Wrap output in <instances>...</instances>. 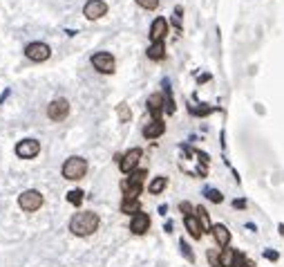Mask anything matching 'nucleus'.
I'll return each mask as SVG.
<instances>
[{"mask_svg":"<svg viewBox=\"0 0 284 267\" xmlns=\"http://www.w3.org/2000/svg\"><path fill=\"white\" fill-rule=\"evenodd\" d=\"M197 81H200V83H206V81H211V75H202L200 79H197Z\"/></svg>","mask_w":284,"mask_h":267,"instance_id":"nucleus-34","label":"nucleus"},{"mask_svg":"<svg viewBox=\"0 0 284 267\" xmlns=\"http://www.w3.org/2000/svg\"><path fill=\"white\" fill-rule=\"evenodd\" d=\"M92 65H94V70L96 72H101V75H112L115 72V67H117V63H115V56H112L110 52H96V54H92Z\"/></svg>","mask_w":284,"mask_h":267,"instance_id":"nucleus-4","label":"nucleus"},{"mask_svg":"<svg viewBox=\"0 0 284 267\" xmlns=\"http://www.w3.org/2000/svg\"><path fill=\"white\" fill-rule=\"evenodd\" d=\"M213 110H215V108H211V106H202V108L188 106V112H190V115H195V117H206V115H211Z\"/></svg>","mask_w":284,"mask_h":267,"instance_id":"nucleus-22","label":"nucleus"},{"mask_svg":"<svg viewBox=\"0 0 284 267\" xmlns=\"http://www.w3.org/2000/svg\"><path fill=\"white\" fill-rule=\"evenodd\" d=\"M233 207H235V209H246V200H244V198H240V200H233Z\"/></svg>","mask_w":284,"mask_h":267,"instance_id":"nucleus-33","label":"nucleus"},{"mask_svg":"<svg viewBox=\"0 0 284 267\" xmlns=\"http://www.w3.org/2000/svg\"><path fill=\"white\" fill-rule=\"evenodd\" d=\"M83 196H85V193L81 189H74V191L67 193V202H72V204H76V207H78V204L83 202Z\"/></svg>","mask_w":284,"mask_h":267,"instance_id":"nucleus-23","label":"nucleus"},{"mask_svg":"<svg viewBox=\"0 0 284 267\" xmlns=\"http://www.w3.org/2000/svg\"><path fill=\"white\" fill-rule=\"evenodd\" d=\"M211 234L215 238V242L224 249V247H229V242H231V231L226 229L224 225H213V229H211Z\"/></svg>","mask_w":284,"mask_h":267,"instance_id":"nucleus-16","label":"nucleus"},{"mask_svg":"<svg viewBox=\"0 0 284 267\" xmlns=\"http://www.w3.org/2000/svg\"><path fill=\"white\" fill-rule=\"evenodd\" d=\"M179 211L184 213V218H186V215H192V211H195V209H192L190 202H181V204H179Z\"/></svg>","mask_w":284,"mask_h":267,"instance_id":"nucleus-31","label":"nucleus"},{"mask_svg":"<svg viewBox=\"0 0 284 267\" xmlns=\"http://www.w3.org/2000/svg\"><path fill=\"white\" fill-rule=\"evenodd\" d=\"M181 14H184V9L177 5V7H175V16H173V25L177 32H181Z\"/></svg>","mask_w":284,"mask_h":267,"instance_id":"nucleus-29","label":"nucleus"},{"mask_svg":"<svg viewBox=\"0 0 284 267\" xmlns=\"http://www.w3.org/2000/svg\"><path fill=\"white\" fill-rule=\"evenodd\" d=\"M195 215H197V220H200V225H202V229H204V234H211V229H213V225H211V218H208V211L204 207H195Z\"/></svg>","mask_w":284,"mask_h":267,"instance_id":"nucleus-19","label":"nucleus"},{"mask_svg":"<svg viewBox=\"0 0 284 267\" xmlns=\"http://www.w3.org/2000/svg\"><path fill=\"white\" fill-rule=\"evenodd\" d=\"M264 258H266V260H273V263H275V260L280 258V254L273 252V249H264Z\"/></svg>","mask_w":284,"mask_h":267,"instance_id":"nucleus-32","label":"nucleus"},{"mask_svg":"<svg viewBox=\"0 0 284 267\" xmlns=\"http://www.w3.org/2000/svg\"><path fill=\"white\" fill-rule=\"evenodd\" d=\"M163 110H166V99H163V94H150L148 96V112L152 115V119H161Z\"/></svg>","mask_w":284,"mask_h":267,"instance_id":"nucleus-11","label":"nucleus"},{"mask_svg":"<svg viewBox=\"0 0 284 267\" xmlns=\"http://www.w3.org/2000/svg\"><path fill=\"white\" fill-rule=\"evenodd\" d=\"M184 225H186L188 234L195 238V240H200V238L204 236V229H202V225H200V220H197L195 213H192V215H186V218H184Z\"/></svg>","mask_w":284,"mask_h":267,"instance_id":"nucleus-17","label":"nucleus"},{"mask_svg":"<svg viewBox=\"0 0 284 267\" xmlns=\"http://www.w3.org/2000/svg\"><path fill=\"white\" fill-rule=\"evenodd\" d=\"M159 213H163V215L168 213V207H166V204H161V207H159Z\"/></svg>","mask_w":284,"mask_h":267,"instance_id":"nucleus-35","label":"nucleus"},{"mask_svg":"<svg viewBox=\"0 0 284 267\" xmlns=\"http://www.w3.org/2000/svg\"><path fill=\"white\" fill-rule=\"evenodd\" d=\"M277 229H280V234L284 236V225H280V227H277Z\"/></svg>","mask_w":284,"mask_h":267,"instance_id":"nucleus-36","label":"nucleus"},{"mask_svg":"<svg viewBox=\"0 0 284 267\" xmlns=\"http://www.w3.org/2000/svg\"><path fill=\"white\" fill-rule=\"evenodd\" d=\"M179 247H181V254L186 256V260L188 263H195V254H192V249H190V245L186 240H179Z\"/></svg>","mask_w":284,"mask_h":267,"instance_id":"nucleus-24","label":"nucleus"},{"mask_svg":"<svg viewBox=\"0 0 284 267\" xmlns=\"http://www.w3.org/2000/svg\"><path fill=\"white\" fill-rule=\"evenodd\" d=\"M206 258L211 263V267H219V249H208Z\"/></svg>","mask_w":284,"mask_h":267,"instance_id":"nucleus-26","label":"nucleus"},{"mask_svg":"<svg viewBox=\"0 0 284 267\" xmlns=\"http://www.w3.org/2000/svg\"><path fill=\"white\" fill-rule=\"evenodd\" d=\"M148 59L150 61H163L166 59V43L159 41V43H152L150 47H148Z\"/></svg>","mask_w":284,"mask_h":267,"instance_id":"nucleus-18","label":"nucleus"},{"mask_svg":"<svg viewBox=\"0 0 284 267\" xmlns=\"http://www.w3.org/2000/svg\"><path fill=\"white\" fill-rule=\"evenodd\" d=\"M83 14H85L88 20H99L107 14V5L103 3V0H90V3H85Z\"/></svg>","mask_w":284,"mask_h":267,"instance_id":"nucleus-10","label":"nucleus"},{"mask_svg":"<svg viewBox=\"0 0 284 267\" xmlns=\"http://www.w3.org/2000/svg\"><path fill=\"white\" fill-rule=\"evenodd\" d=\"M67 115H70V101L67 99H56L47 106V117L52 122H63Z\"/></svg>","mask_w":284,"mask_h":267,"instance_id":"nucleus-9","label":"nucleus"},{"mask_svg":"<svg viewBox=\"0 0 284 267\" xmlns=\"http://www.w3.org/2000/svg\"><path fill=\"white\" fill-rule=\"evenodd\" d=\"M163 133H166V124H163V119H152V122L144 128L146 139H157V137H161Z\"/></svg>","mask_w":284,"mask_h":267,"instance_id":"nucleus-14","label":"nucleus"},{"mask_svg":"<svg viewBox=\"0 0 284 267\" xmlns=\"http://www.w3.org/2000/svg\"><path fill=\"white\" fill-rule=\"evenodd\" d=\"M130 117H132V112H130L128 104H119V119H121V122H128Z\"/></svg>","mask_w":284,"mask_h":267,"instance_id":"nucleus-30","label":"nucleus"},{"mask_svg":"<svg viewBox=\"0 0 284 267\" xmlns=\"http://www.w3.org/2000/svg\"><path fill=\"white\" fill-rule=\"evenodd\" d=\"M18 207L22 209V211H38V209L43 207V196L38 191H25V193H20V198H18Z\"/></svg>","mask_w":284,"mask_h":267,"instance_id":"nucleus-6","label":"nucleus"},{"mask_svg":"<svg viewBox=\"0 0 284 267\" xmlns=\"http://www.w3.org/2000/svg\"><path fill=\"white\" fill-rule=\"evenodd\" d=\"M166 112H168V115H173V112H175V99H173V94H170L168 83H166Z\"/></svg>","mask_w":284,"mask_h":267,"instance_id":"nucleus-27","label":"nucleus"},{"mask_svg":"<svg viewBox=\"0 0 284 267\" xmlns=\"http://www.w3.org/2000/svg\"><path fill=\"white\" fill-rule=\"evenodd\" d=\"M137 5L139 7H144L148 11H155L159 7V0H137Z\"/></svg>","mask_w":284,"mask_h":267,"instance_id":"nucleus-28","label":"nucleus"},{"mask_svg":"<svg viewBox=\"0 0 284 267\" xmlns=\"http://www.w3.org/2000/svg\"><path fill=\"white\" fill-rule=\"evenodd\" d=\"M148 229H150V218H148V213H144V211L134 213L132 220H130V231L141 236V234H146Z\"/></svg>","mask_w":284,"mask_h":267,"instance_id":"nucleus-12","label":"nucleus"},{"mask_svg":"<svg viewBox=\"0 0 284 267\" xmlns=\"http://www.w3.org/2000/svg\"><path fill=\"white\" fill-rule=\"evenodd\" d=\"M237 260H240V252L233 247H224L219 252V267H237Z\"/></svg>","mask_w":284,"mask_h":267,"instance_id":"nucleus-15","label":"nucleus"},{"mask_svg":"<svg viewBox=\"0 0 284 267\" xmlns=\"http://www.w3.org/2000/svg\"><path fill=\"white\" fill-rule=\"evenodd\" d=\"M148 171L141 168L137 173H130L128 180L121 182V191H123V198H139V193L144 191V180H146Z\"/></svg>","mask_w":284,"mask_h":267,"instance_id":"nucleus-2","label":"nucleus"},{"mask_svg":"<svg viewBox=\"0 0 284 267\" xmlns=\"http://www.w3.org/2000/svg\"><path fill=\"white\" fill-rule=\"evenodd\" d=\"M96 229H99V215L92 213V211H81L70 220V231L74 236L85 238V236L94 234Z\"/></svg>","mask_w":284,"mask_h":267,"instance_id":"nucleus-1","label":"nucleus"},{"mask_svg":"<svg viewBox=\"0 0 284 267\" xmlns=\"http://www.w3.org/2000/svg\"><path fill=\"white\" fill-rule=\"evenodd\" d=\"M166 34H168V20L159 16V18L152 20V27H150V41H152V43L163 41V38H166Z\"/></svg>","mask_w":284,"mask_h":267,"instance_id":"nucleus-13","label":"nucleus"},{"mask_svg":"<svg viewBox=\"0 0 284 267\" xmlns=\"http://www.w3.org/2000/svg\"><path fill=\"white\" fill-rule=\"evenodd\" d=\"M38 153H41V144L36 139H22L16 144V155L22 160H34Z\"/></svg>","mask_w":284,"mask_h":267,"instance_id":"nucleus-8","label":"nucleus"},{"mask_svg":"<svg viewBox=\"0 0 284 267\" xmlns=\"http://www.w3.org/2000/svg\"><path fill=\"white\" fill-rule=\"evenodd\" d=\"M141 155H144V151H141V149H132V151H128L126 155H119L117 162H119V168H121V173H126V175L132 173L134 168H137Z\"/></svg>","mask_w":284,"mask_h":267,"instance_id":"nucleus-7","label":"nucleus"},{"mask_svg":"<svg viewBox=\"0 0 284 267\" xmlns=\"http://www.w3.org/2000/svg\"><path fill=\"white\" fill-rule=\"evenodd\" d=\"M166 186H168V178L159 175V178H155V180L150 182V184H148V191H150V193H155V196H157V193H161L163 189H166Z\"/></svg>","mask_w":284,"mask_h":267,"instance_id":"nucleus-21","label":"nucleus"},{"mask_svg":"<svg viewBox=\"0 0 284 267\" xmlns=\"http://www.w3.org/2000/svg\"><path fill=\"white\" fill-rule=\"evenodd\" d=\"M204 193H206V198H208L211 202H215V204H219L221 200H224V196H221V193H219L217 189H206Z\"/></svg>","mask_w":284,"mask_h":267,"instance_id":"nucleus-25","label":"nucleus"},{"mask_svg":"<svg viewBox=\"0 0 284 267\" xmlns=\"http://www.w3.org/2000/svg\"><path fill=\"white\" fill-rule=\"evenodd\" d=\"M121 211L123 213H139L141 211V204H139V198H123L121 202Z\"/></svg>","mask_w":284,"mask_h":267,"instance_id":"nucleus-20","label":"nucleus"},{"mask_svg":"<svg viewBox=\"0 0 284 267\" xmlns=\"http://www.w3.org/2000/svg\"><path fill=\"white\" fill-rule=\"evenodd\" d=\"M25 56L30 61H34V63H41V61H47L49 56H52V50H49L47 43L36 41V43H30L25 47Z\"/></svg>","mask_w":284,"mask_h":267,"instance_id":"nucleus-5","label":"nucleus"},{"mask_svg":"<svg viewBox=\"0 0 284 267\" xmlns=\"http://www.w3.org/2000/svg\"><path fill=\"white\" fill-rule=\"evenodd\" d=\"M88 173V162L83 157H70L63 164V178L65 180H81Z\"/></svg>","mask_w":284,"mask_h":267,"instance_id":"nucleus-3","label":"nucleus"}]
</instances>
